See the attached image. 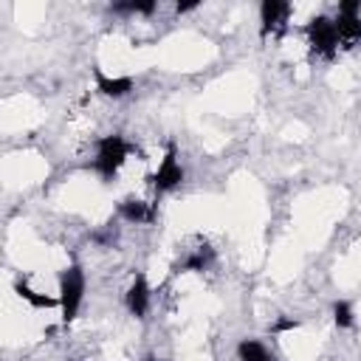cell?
<instances>
[{
	"mask_svg": "<svg viewBox=\"0 0 361 361\" xmlns=\"http://www.w3.org/2000/svg\"><path fill=\"white\" fill-rule=\"evenodd\" d=\"M288 14H290V3H285V0H262V6H259L262 37L271 34V31H276V28L285 23Z\"/></svg>",
	"mask_w": 361,
	"mask_h": 361,
	"instance_id": "obj_6",
	"label": "cell"
},
{
	"mask_svg": "<svg viewBox=\"0 0 361 361\" xmlns=\"http://www.w3.org/2000/svg\"><path fill=\"white\" fill-rule=\"evenodd\" d=\"M212 257H214V251H212V248H197V251H195V254H192L180 268H183V271H203V268L212 262Z\"/></svg>",
	"mask_w": 361,
	"mask_h": 361,
	"instance_id": "obj_13",
	"label": "cell"
},
{
	"mask_svg": "<svg viewBox=\"0 0 361 361\" xmlns=\"http://www.w3.org/2000/svg\"><path fill=\"white\" fill-rule=\"evenodd\" d=\"M96 87H99V93H104V96H110V99H121V96H127V93L133 90V79H130V76L110 79V76H104V73L96 68Z\"/></svg>",
	"mask_w": 361,
	"mask_h": 361,
	"instance_id": "obj_8",
	"label": "cell"
},
{
	"mask_svg": "<svg viewBox=\"0 0 361 361\" xmlns=\"http://www.w3.org/2000/svg\"><path fill=\"white\" fill-rule=\"evenodd\" d=\"M307 39H310V48L322 56H333L336 54V45H338V31H336V23L327 20V17H313L307 25Z\"/></svg>",
	"mask_w": 361,
	"mask_h": 361,
	"instance_id": "obj_3",
	"label": "cell"
},
{
	"mask_svg": "<svg viewBox=\"0 0 361 361\" xmlns=\"http://www.w3.org/2000/svg\"><path fill=\"white\" fill-rule=\"evenodd\" d=\"M180 180H183V169H180V164H178L175 147L169 144V149H166V155H164L158 172L152 175V186H155V192H172L175 186H180Z\"/></svg>",
	"mask_w": 361,
	"mask_h": 361,
	"instance_id": "obj_5",
	"label": "cell"
},
{
	"mask_svg": "<svg viewBox=\"0 0 361 361\" xmlns=\"http://www.w3.org/2000/svg\"><path fill=\"white\" fill-rule=\"evenodd\" d=\"M14 290H17V293H20V296H23L25 302H31L34 307H54V305H56V299H51V296H39V293H34V290H31V288H28V285H25L23 279H17V282H14Z\"/></svg>",
	"mask_w": 361,
	"mask_h": 361,
	"instance_id": "obj_11",
	"label": "cell"
},
{
	"mask_svg": "<svg viewBox=\"0 0 361 361\" xmlns=\"http://www.w3.org/2000/svg\"><path fill=\"white\" fill-rule=\"evenodd\" d=\"M361 3L358 0H341L338 3V20H336V31H338V39H347V42H355L361 39Z\"/></svg>",
	"mask_w": 361,
	"mask_h": 361,
	"instance_id": "obj_4",
	"label": "cell"
},
{
	"mask_svg": "<svg viewBox=\"0 0 361 361\" xmlns=\"http://www.w3.org/2000/svg\"><path fill=\"white\" fill-rule=\"evenodd\" d=\"M296 327H299V322H296V319H279L271 330H274V333H285V330H296Z\"/></svg>",
	"mask_w": 361,
	"mask_h": 361,
	"instance_id": "obj_15",
	"label": "cell"
},
{
	"mask_svg": "<svg viewBox=\"0 0 361 361\" xmlns=\"http://www.w3.org/2000/svg\"><path fill=\"white\" fill-rule=\"evenodd\" d=\"M118 214L130 223H144V220H152V212L147 209V203L141 200H121L118 203Z\"/></svg>",
	"mask_w": 361,
	"mask_h": 361,
	"instance_id": "obj_9",
	"label": "cell"
},
{
	"mask_svg": "<svg viewBox=\"0 0 361 361\" xmlns=\"http://www.w3.org/2000/svg\"><path fill=\"white\" fill-rule=\"evenodd\" d=\"M127 307L138 319L147 313V307H149V288H147V279L144 276H135V282L130 285V290H127Z\"/></svg>",
	"mask_w": 361,
	"mask_h": 361,
	"instance_id": "obj_7",
	"label": "cell"
},
{
	"mask_svg": "<svg viewBox=\"0 0 361 361\" xmlns=\"http://www.w3.org/2000/svg\"><path fill=\"white\" fill-rule=\"evenodd\" d=\"M333 319L338 327H353V307L350 302H336L333 305Z\"/></svg>",
	"mask_w": 361,
	"mask_h": 361,
	"instance_id": "obj_14",
	"label": "cell"
},
{
	"mask_svg": "<svg viewBox=\"0 0 361 361\" xmlns=\"http://www.w3.org/2000/svg\"><path fill=\"white\" fill-rule=\"evenodd\" d=\"M113 11H116V14H152V11H155V3H152V0H144V3L130 0V3H116Z\"/></svg>",
	"mask_w": 361,
	"mask_h": 361,
	"instance_id": "obj_12",
	"label": "cell"
},
{
	"mask_svg": "<svg viewBox=\"0 0 361 361\" xmlns=\"http://www.w3.org/2000/svg\"><path fill=\"white\" fill-rule=\"evenodd\" d=\"M237 355H240V361H274V358H271V353H268L259 341H251V338L240 341Z\"/></svg>",
	"mask_w": 361,
	"mask_h": 361,
	"instance_id": "obj_10",
	"label": "cell"
},
{
	"mask_svg": "<svg viewBox=\"0 0 361 361\" xmlns=\"http://www.w3.org/2000/svg\"><path fill=\"white\" fill-rule=\"evenodd\" d=\"M197 6H200L197 0H189V3H178L175 8H178V14H183V11H192V8H197Z\"/></svg>",
	"mask_w": 361,
	"mask_h": 361,
	"instance_id": "obj_16",
	"label": "cell"
},
{
	"mask_svg": "<svg viewBox=\"0 0 361 361\" xmlns=\"http://www.w3.org/2000/svg\"><path fill=\"white\" fill-rule=\"evenodd\" d=\"M82 296H85V274H82L79 265H71L59 276V307H62V322L65 324L76 319Z\"/></svg>",
	"mask_w": 361,
	"mask_h": 361,
	"instance_id": "obj_1",
	"label": "cell"
},
{
	"mask_svg": "<svg viewBox=\"0 0 361 361\" xmlns=\"http://www.w3.org/2000/svg\"><path fill=\"white\" fill-rule=\"evenodd\" d=\"M124 158H127V141H124L121 135H104V138L99 141L96 169H99V175H102L104 180H110V178L121 169Z\"/></svg>",
	"mask_w": 361,
	"mask_h": 361,
	"instance_id": "obj_2",
	"label": "cell"
},
{
	"mask_svg": "<svg viewBox=\"0 0 361 361\" xmlns=\"http://www.w3.org/2000/svg\"><path fill=\"white\" fill-rule=\"evenodd\" d=\"M149 361H158V358H149Z\"/></svg>",
	"mask_w": 361,
	"mask_h": 361,
	"instance_id": "obj_17",
	"label": "cell"
}]
</instances>
